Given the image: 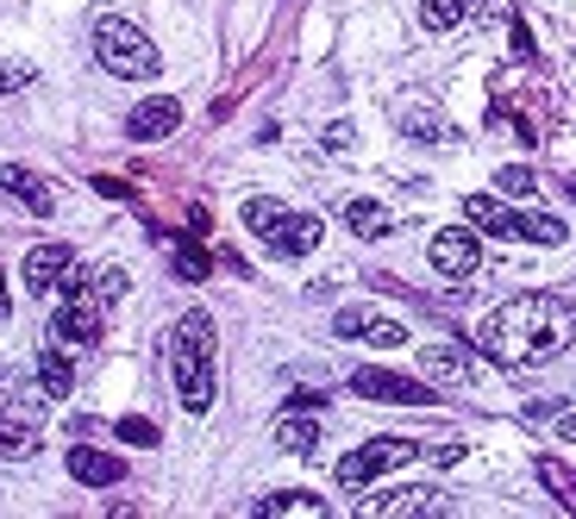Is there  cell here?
Wrapping results in <instances>:
<instances>
[{
  "label": "cell",
  "mask_w": 576,
  "mask_h": 519,
  "mask_svg": "<svg viewBox=\"0 0 576 519\" xmlns=\"http://www.w3.org/2000/svg\"><path fill=\"white\" fill-rule=\"evenodd\" d=\"M213 350H220L213 313L189 307L170 332V376H175V394H182V413H194V420L213 407Z\"/></svg>",
  "instance_id": "cell-2"
},
{
  "label": "cell",
  "mask_w": 576,
  "mask_h": 519,
  "mask_svg": "<svg viewBox=\"0 0 576 519\" xmlns=\"http://www.w3.org/2000/svg\"><path fill=\"white\" fill-rule=\"evenodd\" d=\"M414 457H420L414 439H370V444H358V451L339 457V488H345V495H364L370 482H383L388 469H402V463H414Z\"/></svg>",
  "instance_id": "cell-7"
},
{
  "label": "cell",
  "mask_w": 576,
  "mask_h": 519,
  "mask_svg": "<svg viewBox=\"0 0 576 519\" xmlns=\"http://www.w3.org/2000/svg\"><path fill=\"white\" fill-rule=\"evenodd\" d=\"M420 376L439 382V388H463L470 382V357L451 350V345H420Z\"/></svg>",
  "instance_id": "cell-15"
},
{
  "label": "cell",
  "mask_w": 576,
  "mask_h": 519,
  "mask_svg": "<svg viewBox=\"0 0 576 519\" xmlns=\"http://www.w3.org/2000/svg\"><path fill=\"white\" fill-rule=\"evenodd\" d=\"M32 451H39V439L25 425H0V457H32Z\"/></svg>",
  "instance_id": "cell-26"
},
{
  "label": "cell",
  "mask_w": 576,
  "mask_h": 519,
  "mask_svg": "<svg viewBox=\"0 0 576 519\" xmlns=\"http://www.w3.org/2000/svg\"><path fill=\"white\" fill-rule=\"evenodd\" d=\"M70 476H76L82 488H114V482H126V457L95 451V444H70Z\"/></svg>",
  "instance_id": "cell-14"
},
{
  "label": "cell",
  "mask_w": 576,
  "mask_h": 519,
  "mask_svg": "<svg viewBox=\"0 0 576 519\" xmlns=\"http://www.w3.org/2000/svg\"><path fill=\"white\" fill-rule=\"evenodd\" d=\"M557 439H564V444H576V413H564V420H557Z\"/></svg>",
  "instance_id": "cell-32"
},
{
  "label": "cell",
  "mask_w": 576,
  "mask_h": 519,
  "mask_svg": "<svg viewBox=\"0 0 576 519\" xmlns=\"http://www.w3.org/2000/svg\"><path fill=\"white\" fill-rule=\"evenodd\" d=\"M25 82H32V63L13 57V51H0V95H20Z\"/></svg>",
  "instance_id": "cell-23"
},
{
  "label": "cell",
  "mask_w": 576,
  "mask_h": 519,
  "mask_svg": "<svg viewBox=\"0 0 576 519\" xmlns=\"http://www.w3.org/2000/svg\"><path fill=\"white\" fill-rule=\"evenodd\" d=\"M95 57H100V69L119 82H151L157 76V44L145 39V25L119 20V13H100L95 20Z\"/></svg>",
  "instance_id": "cell-3"
},
{
  "label": "cell",
  "mask_w": 576,
  "mask_h": 519,
  "mask_svg": "<svg viewBox=\"0 0 576 519\" xmlns=\"http://www.w3.org/2000/svg\"><path fill=\"white\" fill-rule=\"evenodd\" d=\"M257 519H332V513H327V500L308 495V488H282V495L257 500Z\"/></svg>",
  "instance_id": "cell-16"
},
{
  "label": "cell",
  "mask_w": 576,
  "mask_h": 519,
  "mask_svg": "<svg viewBox=\"0 0 576 519\" xmlns=\"http://www.w3.org/2000/svg\"><path fill=\"white\" fill-rule=\"evenodd\" d=\"M114 432L126 444H138V451H157V444H163V432H157L151 420H114Z\"/></svg>",
  "instance_id": "cell-24"
},
{
  "label": "cell",
  "mask_w": 576,
  "mask_h": 519,
  "mask_svg": "<svg viewBox=\"0 0 576 519\" xmlns=\"http://www.w3.org/2000/svg\"><path fill=\"white\" fill-rule=\"evenodd\" d=\"M533 469H538V482H545V488H552V495L564 500V507H576V476H570V469H557L552 457H538Z\"/></svg>",
  "instance_id": "cell-22"
},
{
  "label": "cell",
  "mask_w": 576,
  "mask_h": 519,
  "mask_svg": "<svg viewBox=\"0 0 576 519\" xmlns=\"http://www.w3.org/2000/svg\"><path fill=\"white\" fill-rule=\"evenodd\" d=\"M463 219H470L482 238H533V245H564V238H570L564 219H552V213L501 207L495 194H470V201H463Z\"/></svg>",
  "instance_id": "cell-5"
},
{
  "label": "cell",
  "mask_w": 576,
  "mask_h": 519,
  "mask_svg": "<svg viewBox=\"0 0 576 519\" xmlns=\"http://www.w3.org/2000/svg\"><path fill=\"white\" fill-rule=\"evenodd\" d=\"M477 345L501 369L552 364V357H564L576 345V307L557 301V294H520V301H508V307H495L482 320Z\"/></svg>",
  "instance_id": "cell-1"
},
{
  "label": "cell",
  "mask_w": 576,
  "mask_h": 519,
  "mask_svg": "<svg viewBox=\"0 0 576 519\" xmlns=\"http://www.w3.org/2000/svg\"><path fill=\"white\" fill-rule=\"evenodd\" d=\"M0 320H7V275H0Z\"/></svg>",
  "instance_id": "cell-33"
},
{
  "label": "cell",
  "mask_w": 576,
  "mask_h": 519,
  "mask_svg": "<svg viewBox=\"0 0 576 519\" xmlns=\"http://www.w3.org/2000/svg\"><path fill=\"white\" fill-rule=\"evenodd\" d=\"M175 275H182V282H201V275H207V257H201L194 245H182L175 250Z\"/></svg>",
  "instance_id": "cell-29"
},
{
  "label": "cell",
  "mask_w": 576,
  "mask_h": 519,
  "mask_svg": "<svg viewBox=\"0 0 576 519\" xmlns=\"http://www.w3.org/2000/svg\"><path fill=\"white\" fill-rule=\"evenodd\" d=\"M495 188H501V194H514V201H520V194L533 201L538 182H533V170H501V175H495Z\"/></svg>",
  "instance_id": "cell-28"
},
{
  "label": "cell",
  "mask_w": 576,
  "mask_h": 519,
  "mask_svg": "<svg viewBox=\"0 0 576 519\" xmlns=\"http://www.w3.org/2000/svg\"><path fill=\"white\" fill-rule=\"evenodd\" d=\"M514 57H533V32H526V20L514 25Z\"/></svg>",
  "instance_id": "cell-31"
},
{
  "label": "cell",
  "mask_w": 576,
  "mask_h": 519,
  "mask_svg": "<svg viewBox=\"0 0 576 519\" xmlns=\"http://www.w3.org/2000/svg\"><path fill=\"white\" fill-rule=\"evenodd\" d=\"M0 194H7L13 207H25L32 219H51V213H57V194H51V182H44V175H32L25 163H0Z\"/></svg>",
  "instance_id": "cell-11"
},
{
  "label": "cell",
  "mask_w": 576,
  "mask_h": 519,
  "mask_svg": "<svg viewBox=\"0 0 576 519\" xmlns=\"http://www.w3.org/2000/svg\"><path fill=\"white\" fill-rule=\"evenodd\" d=\"M95 289H100V301H107V307H114V301H126V270H119V263H100Z\"/></svg>",
  "instance_id": "cell-27"
},
{
  "label": "cell",
  "mask_w": 576,
  "mask_h": 519,
  "mask_svg": "<svg viewBox=\"0 0 576 519\" xmlns=\"http://www.w3.org/2000/svg\"><path fill=\"white\" fill-rule=\"evenodd\" d=\"M70 263H76V250H70V245H39V250H25V294L63 289Z\"/></svg>",
  "instance_id": "cell-13"
},
{
  "label": "cell",
  "mask_w": 576,
  "mask_h": 519,
  "mask_svg": "<svg viewBox=\"0 0 576 519\" xmlns=\"http://www.w3.org/2000/svg\"><path fill=\"white\" fill-rule=\"evenodd\" d=\"M477 0H420V25L426 32H451L458 20H470Z\"/></svg>",
  "instance_id": "cell-20"
},
{
  "label": "cell",
  "mask_w": 576,
  "mask_h": 519,
  "mask_svg": "<svg viewBox=\"0 0 576 519\" xmlns=\"http://www.w3.org/2000/svg\"><path fill=\"white\" fill-rule=\"evenodd\" d=\"M39 388L51 394V401H63V394L76 388V364H70V350H63V338H51V345L39 350Z\"/></svg>",
  "instance_id": "cell-18"
},
{
  "label": "cell",
  "mask_w": 576,
  "mask_h": 519,
  "mask_svg": "<svg viewBox=\"0 0 576 519\" xmlns=\"http://www.w3.org/2000/svg\"><path fill=\"white\" fill-rule=\"evenodd\" d=\"M376 320H383V313H370V307H345L339 320H332V332H339V338H364V332L376 326Z\"/></svg>",
  "instance_id": "cell-25"
},
{
  "label": "cell",
  "mask_w": 576,
  "mask_h": 519,
  "mask_svg": "<svg viewBox=\"0 0 576 519\" xmlns=\"http://www.w3.org/2000/svg\"><path fill=\"white\" fill-rule=\"evenodd\" d=\"M175 126H182V107H175L170 95H157V100H145V107L126 113V138H132V144H157V138H170Z\"/></svg>",
  "instance_id": "cell-12"
},
{
  "label": "cell",
  "mask_w": 576,
  "mask_h": 519,
  "mask_svg": "<svg viewBox=\"0 0 576 519\" xmlns=\"http://www.w3.org/2000/svg\"><path fill=\"white\" fill-rule=\"evenodd\" d=\"M351 394H364V401H395V407H433L439 401V382L402 376V369H358V376H351Z\"/></svg>",
  "instance_id": "cell-8"
},
{
  "label": "cell",
  "mask_w": 576,
  "mask_h": 519,
  "mask_svg": "<svg viewBox=\"0 0 576 519\" xmlns=\"http://www.w3.org/2000/svg\"><path fill=\"white\" fill-rule=\"evenodd\" d=\"M238 219H245V231H257L276 257H308L313 245H320V219L313 213H288V207H276L269 194H250L245 207H238Z\"/></svg>",
  "instance_id": "cell-4"
},
{
  "label": "cell",
  "mask_w": 576,
  "mask_h": 519,
  "mask_svg": "<svg viewBox=\"0 0 576 519\" xmlns=\"http://www.w3.org/2000/svg\"><path fill=\"white\" fill-rule=\"evenodd\" d=\"M402 132H407V138H420V144H451V126H445L433 107H426V113H420V107H407Z\"/></svg>",
  "instance_id": "cell-21"
},
{
  "label": "cell",
  "mask_w": 576,
  "mask_h": 519,
  "mask_svg": "<svg viewBox=\"0 0 576 519\" xmlns=\"http://www.w3.org/2000/svg\"><path fill=\"white\" fill-rule=\"evenodd\" d=\"M100 313H107V301H100L95 275L82 270V263H70V275H63V307L57 320H51V338H63V345H95L100 338Z\"/></svg>",
  "instance_id": "cell-6"
},
{
  "label": "cell",
  "mask_w": 576,
  "mask_h": 519,
  "mask_svg": "<svg viewBox=\"0 0 576 519\" xmlns=\"http://www.w3.org/2000/svg\"><path fill=\"white\" fill-rule=\"evenodd\" d=\"M345 226L358 231V238H388V231H395V213H388L383 201H351Z\"/></svg>",
  "instance_id": "cell-19"
},
{
  "label": "cell",
  "mask_w": 576,
  "mask_h": 519,
  "mask_svg": "<svg viewBox=\"0 0 576 519\" xmlns=\"http://www.w3.org/2000/svg\"><path fill=\"white\" fill-rule=\"evenodd\" d=\"M426 257H433V270H439L445 282H470V275L482 270V231L477 226H445V231H433Z\"/></svg>",
  "instance_id": "cell-9"
},
{
  "label": "cell",
  "mask_w": 576,
  "mask_h": 519,
  "mask_svg": "<svg viewBox=\"0 0 576 519\" xmlns=\"http://www.w3.org/2000/svg\"><path fill=\"white\" fill-rule=\"evenodd\" d=\"M320 144H327V151H351V126H332V132L320 138Z\"/></svg>",
  "instance_id": "cell-30"
},
{
  "label": "cell",
  "mask_w": 576,
  "mask_h": 519,
  "mask_svg": "<svg viewBox=\"0 0 576 519\" xmlns=\"http://www.w3.org/2000/svg\"><path fill=\"white\" fill-rule=\"evenodd\" d=\"M327 420H308V407H288L282 420H276V444H282L288 457H308L313 444H320Z\"/></svg>",
  "instance_id": "cell-17"
},
{
  "label": "cell",
  "mask_w": 576,
  "mask_h": 519,
  "mask_svg": "<svg viewBox=\"0 0 576 519\" xmlns=\"http://www.w3.org/2000/svg\"><path fill=\"white\" fill-rule=\"evenodd\" d=\"M451 500L439 488H388V495H364L358 500V519H426V513H445Z\"/></svg>",
  "instance_id": "cell-10"
}]
</instances>
